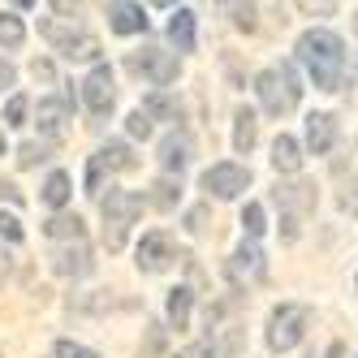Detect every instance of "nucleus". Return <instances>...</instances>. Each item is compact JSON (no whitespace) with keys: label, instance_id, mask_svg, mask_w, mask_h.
Listing matches in <instances>:
<instances>
[{"label":"nucleus","instance_id":"nucleus-1","mask_svg":"<svg viewBox=\"0 0 358 358\" xmlns=\"http://www.w3.org/2000/svg\"><path fill=\"white\" fill-rule=\"evenodd\" d=\"M298 61L306 65V73H311V83L320 91H341V78H345V43H341V35L306 31L298 39Z\"/></svg>","mask_w":358,"mask_h":358},{"label":"nucleus","instance_id":"nucleus-2","mask_svg":"<svg viewBox=\"0 0 358 358\" xmlns=\"http://www.w3.org/2000/svg\"><path fill=\"white\" fill-rule=\"evenodd\" d=\"M255 91H259V104L280 117V113H289L298 108V99H302V83H298V69L289 61H280L276 69H264L259 78H255Z\"/></svg>","mask_w":358,"mask_h":358},{"label":"nucleus","instance_id":"nucleus-3","mask_svg":"<svg viewBox=\"0 0 358 358\" xmlns=\"http://www.w3.org/2000/svg\"><path fill=\"white\" fill-rule=\"evenodd\" d=\"M99 212H104V246L108 250H121L125 246V234H130V224L143 216V194L108 190V199H99Z\"/></svg>","mask_w":358,"mask_h":358},{"label":"nucleus","instance_id":"nucleus-4","mask_svg":"<svg viewBox=\"0 0 358 358\" xmlns=\"http://www.w3.org/2000/svg\"><path fill=\"white\" fill-rule=\"evenodd\" d=\"M306 324H311V306H302V302H280L276 311L268 315V350H294L302 341V332Z\"/></svg>","mask_w":358,"mask_h":358},{"label":"nucleus","instance_id":"nucleus-5","mask_svg":"<svg viewBox=\"0 0 358 358\" xmlns=\"http://www.w3.org/2000/svg\"><path fill=\"white\" fill-rule=\"evenodd\" d=\"M130 65L134 73H147L156 87H169V83H177V57L173 52H164V48H143V52H130Z\"/></svg>","mask_w":358,"mask_h":358},{"label":"nucleus","instance_id":"nucleus-6","mask_svg":"<svg viewBox=\"0 0 358 358\" xmlns=\"http://www.w3.org/2000/svg\"><path fill=\"white\" fill-rule=\"evenodd\" d=\"M246 186H250V173L242 164H212L203 173V190L216 194V199H238Z\"/></svg>","mask_w":358,"mask_h":358},{"label":"nucleus","instance_id":"nucleus-7","mask_svg":"<svg viewBox=\"0 0 358 358\" xmlns=\"http://www.w3.org/2000/svg\"><path fill=\"white\" fill-rule=\"evenodd\" d=\"M113 99H117V91H113V69H108V65H95V69L87 73V83H83V104H87L95 117H104V113L113 108Z\"/></svg>","mask_w":358,"mask_h":358},{"label":"nucleus","instance_id":"nucleus-8","mask_svg":"<svg viewBox=\"0 0 358 358\" xmlns=\"http://www.w3.org/2000/svg\"><path fill=\"white\" fill-rule=\"evenodd\" d=\"M173 259H177V250H173V242L164 234H147L138 242V268L143 272H164Z\"/></svg>","mask_w":358,"mask_h":358},{"label":"nucleus","instance_id":"nucleus-9","mask_svg":"<svg viewBox=\"0 0 358 358\" xmlns=\"http://www.w3.org/2000/svg\"><path fill=\"white\" fill-rule=\"evenodd\" d=\"M272 199H276V208H280V212H285V216H298V220H302L306 212H311V208H315V186H311V182H294V186H276V194H272Z\"/></svg>","mask_w":358,"mask_h":358},{"label":"nucleus","instance_id":"nucleus-10","mask_svg":"<svg viewBox=\"0 0 358 358\" xmlns=\"http://www.w3.org/2000/svg\"><path fill=\"white\" fill-rule=\"evenodd\" d=\"M332 143H337V121H332V113H311L306 117V151H311V156H328Z\"/></svg>","mask_w":358,"mask_h":358},{"label":"nucleus","instance_id":"nucleus-11","mask_svg":"<svg viewBox=\"0 0 358 358\" xmlns=\"http://www.w3.org/2000/svg\"><path fill=\"white\" fill-rule=\"evenodd\" d=\"M108 27L117 35H143L147 31V9L143 5H125V0H113V5H108Z\"/></svg>","mask_w":358,"mask_h":358},{"label":"nucleus","instance_id":"nucleus-12","mask_svg":"<svg viewBox=\"0 0 358 358\" xmlns=\"http://www.w3.org/2000/svg\"><path fill=\"white\" fill-rule=\"evenodd\" d=\"M52 268H57L61 276H87V272L95 268V259H91V246H87V242H73V246L57 250V255H52Z\"/></svg>","mask_w":358,"mask_h":358},{"label":"nucleus","instance_id":"nucleus-13","mask_svg":"<svg viewBox=\"0 0 358 358\" xmlns=\"http://www.w3.org/2000/svg\"><path fill=\"white\" fill-rule=\"evenodd\" d=\"M229 276H234V280H242V276H264V255H259V246L242 242L234 250V259H229Z\"/></svg>","mask_w":358,"mask_h":358},{"label":"nucleus","instance_id":"nucleus-14","mask_svg":"<svg viewBox=\"0 0 358 358\" xmlns=\"http://www.w3.org/2000/svg\"><path fill=\"white\" fill-rule=\"evenodd\" d=\"M65 121H69V104H65V99H39V130L48 138H61Z\"/></svg>","mask_w":358,"mask_h":358},{"label":"nucleus","instance_id":"nucleus-15","mask_svg":"<svg viewBox=\"0 0 358 358\" xmlns=\"http://www.w3.org/2000/svg\"><path fill=\"white\" fill-rule=\"evenodd\" d=\"M160 164L169 169V177L182 173V169L190 164V138H186V134H169V138L160 143Z\"/></svg>","mask_w":358,"mask_h":358},{"label":"nucleus","instance_id":"nucleus-16","mask_svg":"<svg viewBox=\"0 0 358 358\" xmlns=\"http://www.w3.org/2000/svg\"><path fill=\"white\" fill-rule=\"evenodd\" d=\"M272 169H276V173H298V169H302V147H298V138L280 134V138L272 143Z\"/></svg>","mask_w":358,"mask_h":358},{"label":"nucleus","instance_id":"nucleus-17","mask_svg":"<svg viewBox=\"0 0 358 358\" xmlns=\"http://www.w3.org/2000/svg\"><path fill=\"white\" fill-rule=\"evenodd\" d=\"M169 39L177 52H194V13L190 9H177L169 17Z\"/></svg>","mask_w":358,"mask_h":358},{"label":"nucleus","instance_id":"nucleus-18","mask_svg":"<svg viewBox=\"0 0 358 358\" xmlns=\"http://www.w3.org/2000/svg\"><path fill=\"white\" fill-rule=\"evenodd\" d=\"M43 234L57 238V242H83V216L78 212H57L43 224Z\"/></svg>","mask_w":358,"mask_h":358},{"label":"nucleus","instance_id":"nucleus-19","mask_svg":"<svg viewBox=\"0 0 358 358\" xmlns=\"http://www.w3.org/2000/svg\"><path fill=\"white\" fill-rule=\"evenodd\" d=\"M190 306H194V294H190L186 285L169 289V306H164V311H169V324H173L177 332H182V328L190 324Z\"/></svg>","mask_w":358,"mask_h":358},{"label":"nucleus","instance_id":"nucleus-20","mask_svg":"<svg viewBox=\"0 0 358 358\" xmlns=\"http://www.w3.org/2000/svg\"><path fill=\"white\" fill-rule=\"evenodd\" d=\"M177 199H182V177H160V182H151V194L147 203L151 208H177Z\"/></svg>","mask_w":358,"mask_h":358},{"label":"nucleus","instance_id":"nucleus-21","mask_svg":"<svg viewBox=\"0 0 358 358\" xmlns=\"http://www.w3.org/2000/svg\"><path fill=\"white\" fill-rule=\"evenodd\" d=\"M234 121H238V125H234V147L246 156V151L255 147V138H259V121H255V113H250V108H238V117H234Z\"/></svg>","mask_w":358,"mask_h":358},{"label":"nucleus","instance_id":"nucleus-22","mask_svg":"<svg viewBox=\"0 0 358 358\" xmlns=\"http://www.w3.org/2000/svg\"><path fill=\"white\" fill-rule=\"evenodd\" d=\"M147 121H177V104L164 95V91H151L147 99H143V108H138Z\"/></svg>","mask_w":358,"mask_h":358},{"label":"nucleus","instance_id":"nucleus-23","mask_svg":"<svg viewBox=\"0 0 358 358\" xmlns=\"http://www.w3.org/2000/svg\"><path fill=\"white\" fill-rule=\"evenodd\" d=\"M69 173H52V177H48V182H43V203H48V208H65V203H69Z\"/></svg>","mask_w":358,"mask_h":358},{"label":"nucleus","instance_id":"nucleus-24","mask_svg":"<svg viewBox=\"0 0 358 358\" xmlns=\"http://www.w3.org/2000/svg\"><path fill=\"white\" fill-rule=\"evenodd\" d=\"M95 156H99L104 169H134V151L125 147V143H108V147H99Z\"/></svg>","mask_w":358,"mask_h":358},{"label":"nucleus","instance_id":"nucleus-25","mask_svg":"<svg viewBox=\"0 0 358 358\" xmlns=\"http://www.w3.org/2000/svg\"><path fill=\"white\" fill-rule=\"evenodd\" d=\"M27 39V27H22L17 13H0V48H22Z\"/></svg>","mask_w":358,"mask_h":358},{"label":"nucleus","instance_id":"nucleus-26","mask_svg":"<svg viewBox=\"0 0 358 358\" xmlns=\"http://www.w3.org/2000/svg\"><path fill=\"white\" fill-rule=\"evenodd\" d=\"M242 229H246V238H250V242L268 229V224H264V208H259V203H246V212H242Z\"/></svg>","mask_w":358,"mask_h":358},{"label":"nucleus","instance_id":"nucleus-27","mask_svg":"<svg viewBox=\"0 0 358 358\" xmlns=\"http://www.w3.org/2000/svg\"><path fill=\"white\" fill-rule=\"evenodd\" d=\"M43 160H48V147H43V143H22V147H17V164H22V169H35V164H43Z\"/></svg>","mask_w":358,"mask_h":358},{"label":"nucleus","instance_id":"nucleus-28","mask_svg":"<svg viewBox=\"0 0 358 358\" xmlns=\"http://www.w3.org/2000/svg\"><path fill=\"white\" fill-rule=\"evenodd\" d=\"M5 125H27V95H13L5 104Z\"/></svg>","mask_w":358,"mask_h":358},{"label":"nucleus","instance_id":"nucleus-29","mask_svg":"<svg viewBox=\"0 0 358 358\" xmlns=\"http://www.w3.org/2000/svg\"><path fill=\"white\" fill-rule=\"evenodd\" d=\"M143 354H147V358L164 354V328H160V324H151V328H147V345H143Z\"/></svg>","mask_w":358,"mask_h":358},{"label":"nucleus","instance_id":"nucleus-30","mask_svg":"<svg viewBox=\"0 0 358 358\" xmlns=\"http://www.w3.org/2000/svg\"><path fill=\"white\" fill-rule=\"evenodd\" d=\"M208 203H199V208H190L186 212V229H190V234H203V229H208Z\"/></svg>","mask_w":358,"mask_h":358},{"label":"nucleus","instance_id":"nucleus-31","mask_svg":"<svg viewBox=\"0 0 358 358\" xmlns=\"http://www.w3.org/2000/svg\"><path fill=\"white\" fill-rule=\"evenodd\" d=\"M0 238H5L9 246L22 242V224H17V216H5V212H0Z\"/></svg>","mask_w":358,"mask_h":358},{"label":"nucleus","instance_id":"nucleus-32","mask_svg":"<svg viewBox=\"0 0 358 358\" xmlns=\"http://www.w3.org/2000/svg\"><path fill=\"white\" fill-rule=\"evenodd\" d=\"M57 358H99V354L78 345V341H57Z\"/></svg>","mask_w":358,"mask_h":358},{"label":"nucleus","instance_id":"nucleus-33","mask_svg":"<svg viewBox=\"0 0 358 358\" xmlns=\"http://www.w3.org/2000/svg\"><path fill=\"white\" fill-rule=\"evenodd\" d=\"M125 130H130V138H147L151 134V121L143 113H130V117H125Z\"/></svg>","mask_w":358,"mask_h":358},{"label":"nucleus","instance_id":"nucleus-34","mask_svg":"<svg viewBox=\"0 0 358 358\" xmlns=\"http://www.w3.org/2000/svg\"><path fill=\"white\" fill-rule=\"evenodd\" d=\"M104 164H99V156H91V169H87V194H99V182H104Z\"/></svg>","mask_w":358,"mask_h":358},{"label":"nucleus","instance_id":"nucleus-35","mask_svg":"<svg viewBox=\"0 0 358 358\" xmlns=\"http://www.w3.org/2000/svg\"><path fill=\"white\" fill-rule=\"evenodd\" d=\"M216 354V341H194V345H186L177 358H212Z\"/></svg>","mask_w":358,"mask_h":358},{"label":"nucleus","instance_id":"nucleus-36","mask_svg":"<svg viewBox=\"0 0 358 358\" xmlns=\"http://www.w3.org/2000/svg\"><path fill=\"white\" fill-rule=\"evenodd\" d=\"M234 22H238V27H242V31H255V9H250V5H242V9H234Z\"/></svg>","mask_w":358,"mask_h":358},{"label":"nucleus","instance_id":"nucleus-37","mask_svg":"<svg viewBox=\"0 0 358 358\" xmlns=\"http://www.w3.org/2000/svg\"><path fill=\"white\" fill-rule=\"evenodd\" d=\"M5 87H13V65L0 57V95H5Z\"/></svg>","mask_w":358,"mask_h":358},{"label":"nucleus","instance_id":"nucleus-38","mask_svg":"<svg viewBox=\"0 0 358 358\" xmlns=\"http://www.w3.org/2000/svg\"><path fill=\"white\" fill-rule=\"evenodd\" d=\"M0 199H5V203H22V190L13 182H0Z\"/></svg>","mask_w":358,"mask_h":358},{"label":"nucleus","instance_id":"nucleus-39","mask_svg":"<svg viewBox=\"0 0 358 358\" xmlns=\"http://www.w3.org/2000/svg\"><path fill=\"white\" fill-rule=\"evenodd\" d=\"M35 78H43V83H52L57 73H52V65H48V61H35Z\"/></svg>","mask_w":358,"mask_h":358},{"label":"nucleus","instance_id":"nucleus-40","mask_svg":"<svg viewBox=\"0 0 358 358\" xmlns=\"http://www.w3.org/2000/svg\"><path fill=\"white\" fill-rule=\"evenodd\" d=\"M341 354H345V345H328V354H324V358H341Z\"/></svg>","mask_w":358,"mask_h":358},{"label":"nucleus","instance_id":"nucleus-41","mask_svg":"<svg viewBox=\"0 0 358 358\" xmlns=\"http://www.w3.org/2000/svg\"><path fill=\"white\" fill-rule=\"evenodd\" d=\"M0 151H5V134H0Z\"/></svg>","mask_w":358,"mask_h":358},{"label":"nucleus","instance_id":"nucleus-42","mask_svg":"<svg viewBox=\"0 0 358 358\" xmlns=\"http://www.w3.org/2000/svg\"><path fill=\"white\" fill-rule=\"evenodd\" d=\"M354 31H358V22H354Z\"/></svg>","mask_w":358,"mask_h":358}]
</instances>
